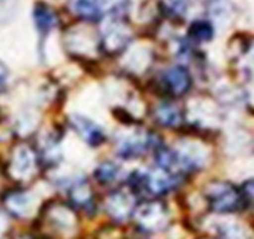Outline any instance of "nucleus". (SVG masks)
<instances>
[{
    "label": "nucleus",
    "instance_id": "nucleus-8",
    "mask_svg": "<svg viewBox=\"0 0 254 239\" xmlns=\"http://www.w3.org/2000/svg\"><path fill=\"white\" fill-rule=\"evenodd\" d=\"M133 197L131 193L124 191H116L108 197L106 208L110 215L116 220H125L130 214L133 213Z\"/></svg>",
    "mask_w": 254,
    "mask_h": 239
},
{
    "label": "nucleus",
    "instance_id": "nucleus-9",
    "mask_svg": "<svg viewBox=\"0 0 254 239\" xmlns=\"http://www.w3.org/2000/svg\"><path fill=\"white\" fill-rule=\"evenodd\" d=\"M153 144V138L147 134H132L120 145V154L124 158H135L145 153Z\"/></svg>",
    "mask_w": 254,
    "mask_h": 239
},
{
    "label": "nucleus",
    "instance_id": "nucleus-2",
    "mask_svg": "<svg viewBox=\"0 0 254 239\" xmlns=\"http://www.w3.org/2000/svg\"><path fill=\"white\" fill-rule=\"evenodd\" d=\"M137 225L146 233H158L168 225V209L158 201H149L140 204L133 210Z\"/></svg>",
    "mask_w": 254,
    "mask_h": 239
},
{
    "label": "nucleus",
    "instance_id": "nucleus-12",
    "mask_svg": "<svg viewBox=\"0 0 254 239\" xmlns=\"http://www.w3.org/2000/svg\"><path fill=\"white\" fill-rule=\"evenodd\" d=\"M155 120L163 126L173 127L179 125L182 115L177 106L172 103H164L160 104L155 110Z\"/></svg>",
    "mask_w": 254,
    "mask_h": 239
},
{
    "label": "nucleus",
    "instance_id": "nucleus-18",
    "mask_svg": "<svg viewBox=\"0 0 254 239\" xmlns=\"http://www.w3.org/2000/svg\"><path fill=\"white\" fill-rule=\"evenodd\" d=\"M18 239H35V238H31V237H20V238Z\"/></svg>",
    "mask_w": 254,
    "mask_h": 239
},
{
    "label": "nucleus",
    "instance_id": "nucleus-6",
    "mask_svg": "<svg viewBox=\"0 0 254 239\" xmlns=\"http://www.w3.org/2000/svg\"><path fill=\"white\" fill-rule=\"evenodd\" d=\"M72 127L75 129L81 139L93 147H98L104 141V133L99 125L84 116H74L71 120Z\"/></svg>",
    "mask_w": 254,
    "mask_h": 239
},
{
    "label": "nucleus",
    "instance_id": "nucleus-16",
    "mask_svg": "<svg viewBox=\"0 0 254 239\" xmlns=\"http://www.w3.org/2000/svg\"><path fill=\"white\" fill-rule=\"evenodd\" d=\"M117 174H119V167L115 163H112V161L102 163L94 172L95 178L103 184L111 183L117 177Z\"/></svg>",
    "mask_w": 254,
    "mask_h": 239
},
{
    "label": "nucleus",
    "instance_id": "nucleus-15",
    "mask_svg": "<svg viewBox=\"0 0 254 239\" xmlns=\"http://www.w3.org/2000/svg\"><path fill=\"white\" fill-rule=\"evenodd\" d=\"M188 36L197 42H207L214 37V27L207 20H196L190 24Z\"/></svg>",
    "mask_w": 254,
    "mask_h": 239
},
{
    "label": "nucleus",
    "instance_id": "nucleus-4",
    "mask_svg": "<svg viewBox=\"0 0 254 239\" xmlns=\"http://www.w3.org/2000/svg\"><path fill=\"white\" fill-rule=\"evenodd\" d=\"M140 184H142L147 192L153 195H164L177 186V177L174 173L156 167L140 177Z\"/></svg>",
    "mask_w": 254,
    "mask_h": 239
},
{
    "label": "nucleus",
    "instance_id": "nucleus-17",
    "mask_svg": "<svg viewBox=\"0 0 254 239\" xmlns=\"http://www.w3.org/2000/svg\"><path fill=\"white\" fill-rule=\"evenodd\" d=\"M8 69H6L5 65L0 61V89H3L4 86H5L6 80H8Z\"/></svg>",
    "mask_w": 254,
    "mask_h": 239
},
{
    "label": "nucleus",
    "instance_id": "nucleus-10",
    "mask_svg": "<svg viewBox=\"0 0 254 239\" xmlns=\"http://www.w3.org/2000/svg\"><path fill=\"white\" fill-rule=\"evenodd\" d=\"M33 197L28 192H12L6 195L4 199L6 209H8L13 215L17 216H28L33 209Z\"/></svg>",
    "mask_w": 254,
    "mask_h": 239
},
{
    "label": "nucleus",
    "instance_id": "nucleus-3",
    "mask_svg": "<svg viewBox=\"0 0 254 239\" xmlns=\"http://www.w3.org/2000/svg\"><path fill=\"white\" fill-rule=\"evenodd\" d=\"M36 167V154L28 145H18L9 161V173L17 181L31 178Z\"/></svg>",
    "mask_w": 254,
    "mask_h": 239
},
{
    "label": "nucleus",
    "instance_id": "nucleus-11",
    "mask_svg": "<svg viewBox=\"0 0 254 239\" xmlns=\"http://www.w3.org/2000/svg\"><path fill=\"white\" fill-rule=\"evenodd\" d=\"M33 18H35L36 28L41 33H49L56 23V18L54 12L46 4L38 3L33 9Z\"/></svg>",
    "mask_w": 254,
    "mask_h": 239
},
{
    "label": "nucleus",
    "instance_id": "nucleus-14",
    "mask_svg": "<svg viewBox=\"0 0 254 239\" xmlns=\"http://www.w3.org/2000/svg\"><path fill=\"white\" fill-rule=\"evenodd\" d=\"M75 12L88 20H97L102 15V6L99 0H75Z\"/></svg>",
    "mask_w": 254,
    "mask_h": 239
},
{
    "label": "nucleus",
    "instance_id": "nucleus-5",
    "mask_svg": "<svg viewBox=\"0 0 254 239\" xmlns=\"http://www.w3.org/2000/svg\"><path fill=\"white\" fill-rule=\"evenodd\" d=\"M165 89L173 95H183L187 93L192 84L190 74L186 68L173 67L169 68L163 75Z\"/></svg>",
    "mask_w": 254,
    "mask_h": 239
},
{
    "label": "nucleus",
    "instance_id": "nucleus-13",
    "mask_svg": "<svg viewBox=\"0 0 254 239\" xmlns=\"http://www.w3.org/2000/svg\"><path fill=\"white\" fill-rule=\"evenodd\" d=\"M70 197L72 202L83 209H90L93 206L92 191L85 182H78L70 188Z\"/></svg>",
    "mask_w": 254,
    "mask_h": 239
},
{
    "label": "nucleus",
    "instance_id": "nucleus-7",
    "mask_svg": "<svg viewBox=\"0 0 254 239\" xmlns=\"http://www.w3.org/2000/svg\"><path fill=\"white\" fill-rule=\"evenodd\" d=\"M49 223L59 233H71L76 227V216L71 209L65 205H56L47 213Z\"/></svg>",
    "mask_w": 254,
    "mask_h": 239
},
{
    "label": "nucleus",
    "instance_id": "nucleus-1",
    "mask_svg": "<svg viewBox=\"0 0 254 239\" xmlns=\"http://www.w3.org/2000/svg\"><path fill=\"white\" fill-rule=\"evenodd\" d=\"M206 199L211 210L219 214L237 213L246 206V196L230 182H211L206 188Z\"/></svg>",
    "mask_w": 254,
    "mask_h": 239
}]
</instances>
